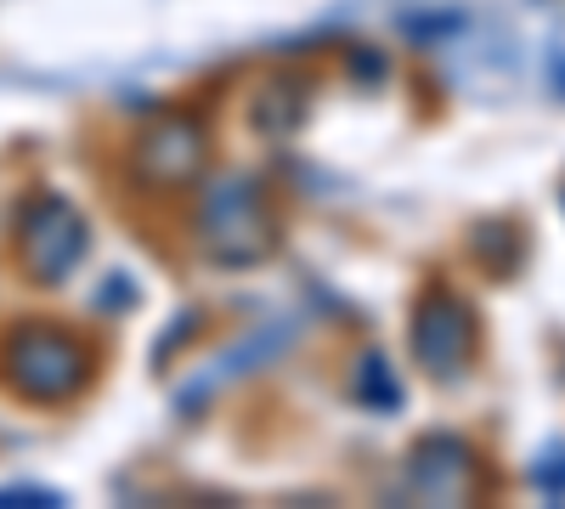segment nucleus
<instances>
[{"instance_id":"1","label":"nucleus","mask_w":565,"mask_h":509,"mask_svg":"<svg viewBox=\"0 0 565 509\" xmlns=\"http://www.w3.org/2000/svg\"><path fill=\"white\" fill-rule=\"evenodd\" d=\"M0 368H7V385L29 402H63L85 385L90 357L74 335L63 329H18L0 346Z\"/></svg>"},{"instance_id":"2","label":"nucleus","mask_w":565,"mask_h":509,"mask_svg":"<svg viewBox=\"0 0 565 509\" xmlns=\"http://www.w3.org/2000/svg\"><path fill=\"white\" fill-rule=\"evenodd\" d=\"M204 244L215 261H232V266H244V261H260L271 250V221H266V204L260 193L249 188V181H221V188H210L204 199Z\"/></svg>"},{"instance_id":"3","label":"nucleus","mask_w":565,"mask_h":509,"mask_svg":"<svg viewBox=\"0 0 565 509\" xmlns=\"http://www.w3.org/2000/svg\"><path fill=\"white\" fill-rule=\"evenodd\" d=\"M23 255H29V266L40 277H63L85 255V221H79V210L68 199H57V193L34 199L29 215H23Z\"/></svg>"},{"instance_id":"4","label":"nucleus","mask_w":565,"mask_h":509,"mask_svg":"<svg viewBox=\"0 0 565 509\" xmlns=\"http://www.w3.org/2000/svg\"><path fill=\"white\" fill-rule=\"evenodd\" d=\"M469 340H476V329H469V311L452 295H430L418 306L413 351H418V362L430 368V374H452V368L469 357Z\"/></svg>"},{"instance_id":"5","label":"nucleus","mask_w":565,"mask_h":509,"mask_svg":"<svg viewBox=\"0 0 565 509\" xmlns=\"http://www.w3.org/2000/svg\"><path fill=\"white\" fill-rule=\"evenodd\" d=\"M407 476H413V492L424 503H463L476 492V458H469L452 436H430V442H418Z\"/></svg>"},{"instance_id":"6","label":"nucleus","mask_w":565,"mask_h":509,"mask_svg":"<svg viewBox=\"0 0 565 509\" xmlns=\"http://www.w3.org/2000/svg\"><path fill=\"white\" fill-rule=\"evenodd\" d=\"M136 165H141V176H148V181H159V188L193 181V176H199V165H204V136H199V125H186V119H164L159 130L141 136Z\"/></svg>"}]
</instances>
